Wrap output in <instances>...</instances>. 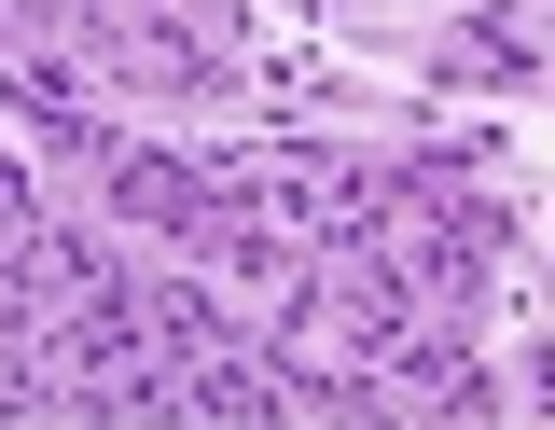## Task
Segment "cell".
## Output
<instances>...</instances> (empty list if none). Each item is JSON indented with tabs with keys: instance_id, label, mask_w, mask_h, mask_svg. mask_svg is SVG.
<instances>
[{
	"instance_id": "obj_1",
	"label": "cell",
	"mask_w": 555,
	"mask_h": 430,
	"mask_svg": "<svg viewBox=\"0 0 555 430\" xmlns=\"http://www.w3.org/2000/svg\"><path fill=\"white\" fill-rule=\"evenodd\" d=\"M112 209L167 250H195V222L222 209V153H112Z\"/></svg>"
},
{
	"instance_id": "obj_2",
	"label": "cell",
	"mask_w": 555,
	"mask_h": 430,
	"mask_svg": "<svg viewBox=\"0 0 555 430\" xmlns=\"http://www.w3.org/2000/svg\"><path fill=\"white\" fill-rule=\"evenodd\" d=\"M139 334L167 348V375H181V361H208V348H236V334H222V305H208L195 278H139Z\"/></svg>"
}]
</instances>
